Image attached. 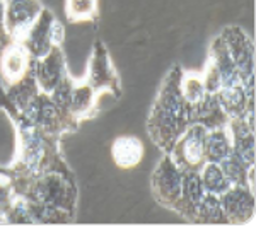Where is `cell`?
Returning a JSON list of instances; mask_svg holds the SVG:
<instances>
[{
  "instance_id": "1",
  "label": "cell",
  "mask_w": 256,
  "mask_h": 227,
  "mask_svg": "<svg viewBox=\"0 0 256 227\" xmlns=\"http://www.w3.org/2000/svg\"><path fill=\"white\" fill-rule=\"evenodd\" d=\"M181 65H174L164 77L147 118L148 137L162 152H169L178 137L192 123L190 102L181 92Z\"/></svg>"
},
{
  "instance_id": "2",
  "label": "cell",
  "mask_w": 256,
  "mask_h": 227,
  "mask_svg": "<svg viewBox=\"0 0 256 227\" xmlns=\"http://www.w3.org/2000/svg\"><path fill=\"white\" fill-rule=\"evenodd\" d=\"M28 200L46 207L67 210L76 214L77 205V186L74 176L58 171H44L34 176L22 195Z\"/></svg>"
},
{
  "instance_id": "3",
  "label": "cell",
  "mask_w": 256,
  "mask_h": 227,
  "mask_svg": "<svg viewBox=\"0 0 256 227\" xmlns=\"http://www.w3.org/2000/svg\"><path fill=\"white\" fill-rule=\"evenodd\" d=\"M227 52L238 68L241 86L248 98L254 99V43L244 30L239 26H227L220 32Z\"/></svg>"
},
{
  "instance_id": "4",
  "label": "cell",
  "mask_w": 256,
  "mask_h": 227,
  "mask_svg": "<svg viewBox=\"0 0 256 227\" xmlns=\"http://www.w3.org/2000/svg\"><path fill=\"white\" fill-rule=\"evenodd\" d=\"M207 128L200 123H190L186 130L178 137V140L169 148V158L178 164L181 171H195L200 172L204 164L207 162L205 158V138Z\"/></svg>"
},
{
  "instance_id": "5",
  "label": "cell",
  "mask_w": 256,
  "mask_h": 227,
  "mask_svg": "<svg viewBox=\"0 0 256 227\" xmlns=\"http://www.w3.org/2000/svg\"><path fill=\"white\" fill-rule=\"evenodd\" d=\"M181 186H183V171L178 164L164 152L162 159L156 166L150 178V188L156 202L178 214L181 200Z\"/></svg>"
},
{
  "instance_id": "6",
  "label": "cell",
  "mask_w": 256,
  "mask_h": 227,
  "mask_svg": "<svg viewBox=\"0 0 256 227\" xmlns=\"http://www.w3.org/2000/svg\"><path fill=\"white\" fill-rule=\"evenodd\" d=\"M65 28L50 9H41L40 16L32 22L22 44L28 48L32 58H41L53 46H64Z\"/></svg>"
},
{
  "instance_id": "7",
  "label": "cell",
  "mask_w": 256,
  "mask_h": 227,
  "mask_svg": "<svg viewBox=\"0 0 256 227\" xmlns=\"http://www.w3.org/2000/svg\"><path fill=\"white\" fill-rule=\"evenodd\" d=\"M12 118H20L22 122L40 128L43 134L60 137L62 134L70 132L67 122L53 104L52 98L46 92H40L22 111H18Z\"/></svg>"
},
{
  "instance_id": "8",
  "label": "cell",
  "mask_w": 256,
  "mask_h": 227,
  "mask_svg": "<svg viewBox=\"0 0 256 227\" xmlns=\"http://www.w3.org/2000/svg\"><path fill=\"white\" fill-rule=\"evenodd\" d=\"M86 82L96 90V94L111 92L114 98H118L122 94V84H120L118 72L114 70L110 52L102 41H96L92 46Z\"/></svg>"
},
{
  "instance_id": "9",
  "label": "cell",
  "mask_w": 256,
  "mask_h": 227,
  "mask_svg": "<svg viewBox=\"0 0 256 227\" xmlns=\"http://www.w3.org/2000/svg\"><path fill=\"white\" fill-rule=\"evenodd\" d=\"M222 204V210L227 218V224L244 226L254 222V192L248 186H236L232 184L218 195Z\"/></svg>"
},
{
  "instance_id": "10",
  "label": "cell",
  "mask_w": 256,
  "mask_h": 227,
  "mask_svg": "<svg viewBox=\"0 0 256 227\" xmlns=\"http://www.w3.org/2000/svg\"><path fill=\"white\" fill-rule=\"evenodd\" d=\"M31 68L41 92L50 94L67 76V64L62 46H53L44 56L32 58Z\"/></svg>"
},
{
  "instance_id": "11",
  "label": "cell",
  "mask_w": 256,
  "mask_h": 227,
  "mask_svg": "<svg viewBox=\"0 0 256 227\" xmlns=\"http://www.w3.org/2000/svg\"><path fill=\"white\" fill-rule=\"evenodd\" d=\"M41 9L43 6L40 0H18L6 4V30L10 41L22 43Z\"/></svg>"
},
{
  "instance_id": "12",
  "label": "cell",
  "mask_w": 256,
  "mask_h": 227,
  "mask_svg": "<svg viewBox=\"0 0 256 227\" xmlns=\"http://www.w3.org/2000/svg\"><path fill=\"white\" fill-rule=\"evenodd\" d=\"M190 120L192 123H200L207 130L227 128L229 116L222 108L217 94H205L195 104L190 106Z\"/></svg>"
},
{
  "instance_id": "13",
  "label": "cell",
  "mask_w": 256,
  "mask_h": 227,
  "mask_svg": "<svg viewBox=\"0 0 256 227\" xmlns=\"http://www.w3.org/2000/svg\"><path fill=\"white\" fill-rule=\"evenodd\" d=\"M32 56L22 43L10 41L4 46L2 56H0V76L6 84L20 79L28 70L31 68Z\"/></svg>"
},
{
  "instance_id": "14",
  "label": "cell",
  "mask_w": 256,
  "mask_h": 227,
  "mask_svg": "<svg viewBox=\"0 0 256 227\" xmlns=\"http://www.w3.org/2000/svg\"><path fill=\"white\" fill-rule=\"evenodd\" d=\"M227 130L232 142V152L248 166H254L256 150H254V130L248 125L244 118H230L227 123Z\"/></svg>"
},
{
  "instance_id": "15",
  "label": "cell",
  "mask_w": 256,
  "mask_h": 227,
  "mask_svg": "<svg viewBox=\"0 0 256 227\" xmlns=\"http://www.w3.org/2000/svg\"><path fill=\"white\" fill-rule=\"evenodd\" d=\"M207 190L204 186V181L200 178V172L195 171H183V186H181V200L178 214L193 220L195 212L204 200Z\"/></svg>"
},
{
  "instance_id": "16",
  "label": "cell",
  "mask_w": 256,
  "mask_h": 227,
  "mask_svg": "<svg viewBox=\"0 0 256 227\" xmlns=\"http://www.w3.org/2000/svg\"><path fill=\"white\" fill-rule=\"evenodd\" d=\"M111 158L122 169H132L138 166L144 158L142 140L134 135H120L111 146Z\"/></svg>"
},
{
  "instance_id": "17",
  "label": "cell",
  "mask_w": 256,
  "mask_h": 227,
  "mask_svg": "<svg viewBox=\"0 0 256 227\" xmlns=\"http://www.w3.org/2000/svg\"><path fill=\"white\" fill-rule=\"evenodd\" d=\"M208 56L216 62L218 74H220L222 88H232V86L241 84L238 68H236V65H234L232 58H230L229 52H227V46L220 34H218L217 38L212 41V44H210Z\"/></svg>"
},
{
  "instance_id": "18",
  "label": "cell",
  "mask_w": 256,
  "mask_h": 227,
  "mask_svg": "<svg viewBox=\"0 0 256 227\" xmlns=\"http://www.w3.org/2000/svg\"><path fill=\"white\" fill-rule=\"evenodd\" d=\"M217 98L229 118H244L248 110H254V99L248 98L241 84L232 88H222L217 92Z\"/></svg>"
},
{
  "instance_id": "19",
  "label": "cell",
  "mask_w": 256,
  "mask_h": 227,
  "mask_svg": "<svg viewBox=\"0 0 256 227\" xmlns=\"http://www.w3.org/2000/svg\"><path fill=\"white\" fill-rule=\"evenodd\" d=\"M99 94H96L90 86L86 80L77 82L74 86L72 90V99H70V114L77 120V122H82V120H88L96 113V102H98Z\"/></svg>"
},
{
  "instance_id": "20",
  "label": "cell",
  "mask_w": 256,
  "mask_h": 227,
  "mask_svg": "<svg viewBox=\"0 0 256 227\" xmlns=\"http://www.w3.org/2000/svg\"><path fill=\"white\" fill-rule=\"evenodd\" d=\"M76 84H77V80L67 74L65 79L50 92V98H52L53 104L56 106V110L60 111V114L64 116L65 122H67L70 132H76L79 128V122L70 114V99H72V90Z\"/></svg>"
},
{
  "instance_id": "21",
  "label": "cell",
  "mask_w": 256,
  "mask_h": 227,
  "mask_svg": "<svg viewBox=\"0 0 256 227\" xmlns=\"http://www.w3.org/2000/svg\"><path fill=\"white\" fill-rule=\"evenodd\" d=\"M232 152V142L227 128H216L207 132L205 138V158L207 162H220Z\"/></svg>"
},
{
  "instance_id": "22",
  "label": "cell",
  "mask_w": 256,
  "mask_h": 227,
  "mask_svg": "<svg viewBox=\"0 0 256 227\" xmlns=\"http://www.w3.org/2000/svg\"><path fill=\"white\" fill-rule=\"evenodd\" d=\"M193 222H200V224H227L218 195H214V193L208 192L205 193L204 200L200 202L195 212Z\"/></svg>"
},
{
  "instance_id": "23",
  "label": "cell",
  "mask_w": 256,
  "mask_h": 227,
  "mask_svg": "<svg viewBox=\"0 0 256 227\" xmlns=\"http://www.w3.org/2000/svg\"><path fill=\"white\" fill-rule=\"evenodd\" d=\"M200 178L204 181L205 190L214 195H222L226 190L232 186L217 162H205L204 168L200 169Z\"/></svg>"
},
{
  "instance_id": "24",
  "label": "cell",
  "mask_w": 256,
  "mask_h": 227,
  "mask_svg": "<svg viewBox=\"0 0 256 227\" xmlns=\"http://www.w3.org/2000/svg\"><path fill=\"white\" fill-rule=\"evenodd\" d=\"M98 10V0H65V18L70 22L96 20Z\"/></svg>"
},
{
  "instance_id": "25",
  "label": "cell",
  "mask_w": 256,
  "mask_h": 227,
  "mask_svg": "<svg viewBox=\"0 0 256 227\" xmlns=\"http://www.w3.org/2000/svg\"><path fill=\"white\" fill-rule=\"evenodd\" d=\"M218 166L222 168V171H224L226 178L229 180L230 184H236V186H248V171H250L251 166H248V164L242 162L234 152H230L226 159H222L220 162H218Z\"/></svg>"
},
{
  "instance_id": "26",
  "label": "cell",
  "mask_w": 256,
  "mask_h": 227,
  "mask_svg": "<svg viewBox=\"0 0 256 227\" xmlns=\"http://www.w3.org/2000/svg\"><path fill=\"white\" fill-rule=\"evenodd\" d=\"M181 92H183V98L186 99L190 104H195V102L200 101V99L207 94L205 92L200 74L183 72V76H181Z\"/></svg>"
},
{
  "instance_id": "27",
  "label": "cell",
  "mask_w": 256,
  "mask_h": 227,
  "mask_svg": "<svg viewBox=\"0 0 256 227\" xmlns=\"http://www.w3.org/2000/svg\"><path fill=\"white\" fill-rule=\"evenodd\" d=\"M6 224H34L31 207L24 196H16L9 212L6 214Z\"/></svg>"
},
{
  "instance_id": "28",
  "label": "cell",
  "mask_w": 256,
  "mask_h": 227,
  "mask_svg": "<svg viewBox=\"0 0 256 227\" xmlns=\"http://www.w3.org/2000/svg\"><path fill=\"white\" fill-rule=\"evenodd\" d=\"M202 82H204L205 92L208 94H217L218 90L222 89V80H220V74H218V68L216 65V62L212 58H207V64L204 67V72L200 74Z\"/></svg>"
},
{
  "instance_id": "29",
  "label": "cell",
  "mask_w": 256,
  "mask_h": 227,
  "mask_svg": "<svg viewBox=\"0 0 256 227\" xmlns=\"http://www.w3.org/2000/svg\"><path fill=\"white\" fill-rule=\"evenodd\" d=\"M14 198L16 193L9 174H7V171H0V216H4V218H6V214L9 212Z\"/></svg>"
},
{
  "instance_id": "30",
  "label": "cell",
  "mask_w": 256,
  "mask_h": 227,
  "mask_svg": "<svg viewBox=\"0 0 256 227\" xmlns=\"http://www.w3.org/2000/svg\"><path fill=\"white\" fill-rule=\"evenodd\" d=\"M10 43L9 32L6 30V0H0V46Z\"/></svg>"
},
{
  "instance_id": "31",
  "label": "cell",
  "mask_w": 256,
  "mask_h": 227,
  "mask_svg": "<svg viewBox=\"0 0 256 227\" xmlns=\"http://www.w3.org/2000/svg\"><path fill=\"white\" fill-rule=\"evenodd\" d=\"M0 224H6V218H4V216H0Z\"/></svg>"
},
{
  "instance_id": "32",
  "label": "cell",
  "mask_w": 256,
  "mask_h": 227,
  "mask_svg": "<svg viewBox=\"0 0 256 227\" xmlns=\"http://www.w3.org/2000/svg\"><path fill=\"white\" fill-rule=\"evenodd\" d=\"M10 2H18V0H6V4H10Z\"/></svg>"
}]
</instances>
